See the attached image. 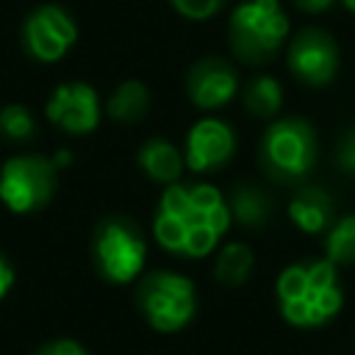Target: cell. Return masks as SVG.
Masks as SVG:
<instances>
[{
    "mask_svg": "<svg viewBox=\"0 0 355 355\" xmlns=\"http://www.w3.org/2000/svg\"><path fill=\"white\" fill-rule=\"evenodd\" d=\"M288 69L302 86H327L338 72L336 39L322 28H302L288 44Z\"/></svg>",
    "mask_w": 355,
    "mask_h": 355,
    "instance_id": "cell-9",
    "label": "cell"
},
{
    "mask_svg": "<svg viewBox=\"0 0 355 355\" xmlns=\"http://www.w3.org/2000/svg\"><path fill=\"white\" fill-rule=\"evenodd\" d=\"M252 272V250L241 241H230L219 250L214 263V277L222 286H241Z\"/></svg>",
    "mask_w": 355,
    "mask_h": 355,
    "instance_id": "cell-18",
    "label": "cell"
},
{
    "mask_svg": "<svg viewBox=\"0 0 355 355\" xmlns=\"http://www.w3.org/2000/svg\"><path fill=\"white\" fill-rule=\"evenodd\" d=\"M136 164L139 169L155 180V183H178L180 180V172H183V153H178L175 144H169L166 139L161 136H153L147 139L139 153H136Z\"/></svg>",
    "mask_w": 355,
    "mask_h": 355,
    "instance_id": "cell-15",
    "label": "cell"
},
{
    "mask_svg": "<svg viewBox=\"0 0 355 355\" xmlns=\"http://www.w3.org/2000/svg\"><path fill=\"white\" fill-rule=\"evenodd\" d=\"M275 291L280 316L294 327H322L344 305L336 263H330L327 258L286 266L277 277Z\"/></svg>",
    "mask_w": 355,
    "mask_h": 355,
    "instance_id": "cell-2",
    "label": "cell"
},
{
    "mask_svg": "<svg viewBox=\"0 0 355 355\" xmlns=\"http://www.w3.org/2000/svg\"><path fill=\"white\" fill-rule=\"evenodd\" d=\"M316 164V130L300 116L277 119L258 144V166L275 183H300Z\"/></svg>",
    "mask_w": 355,
    "mask_h": 355,
    "instance_id": "cell-3",
    "label": "cell"
},
{
    "mask_svg": "<svg viewBox=\"0 0 355 355\" xmlns=\"http://www.w3.org/2000/svg\"><path fill=\"white\" fill-rule=\"evenodd\" d=\"M333 3H336V0H294V6H297L300 11H308V14H322V11H327Z\"/></svg>",
    "mask_w": 355,
    "mask_h": 355,
    "instance_id": "cell-25",
    "label": "cell"
},
{
    "mask_svg": "<svg viewBox=\"0 0 355 355\" xmlns=\"http://www.w3.org/2000/svg\"><path fill=\"white\" fill-rule=\"evenodd\" d=\"M172 8L186 19H208L222 11L227 0H169Z\"/></svg>",
    "mask_w": 355,
    "mask_h": 355,
    "instance_id": "cell-21",
    "label": "cell"
},
{
    "mask_svg": "<svg viewBox=\"0 0 355 355\" xmlns=\"http://www.w3.org/2000/svg\"><path fill=\"white\" fill-rule=\"evenodd\" d=\"M227 227V200L208 183H169L153 219L155 241L183 258L208 255Z\"/></svg>",
    "mask_w": 355,
    "mask_h": 355,
    "instance_id": "cell-1",
    "label": "cell"
},
{
    "mask_svg": "<svg viewBox=\"0 0 355 355\" xmlns=\"http://www.w3.org/2000/svg\"><path fill=\"white\" fill-rule=\"evenodd\" d=\"M186 92L197 108H205V111L219 108L230 103L233 94L239 92V69L227 58L205 55L189 67Z\"/></svg>",
    "mask_w": 355,
    "mask_h": 355,
    "instance_id": "cell-11",
    "label": "cell"
},
{
    "mask_svg": "<svg viewBox=\"0 0 355 355\" xmlns=\"http://www.w3.org/2000/svg\"><path fill=\"white\" fill-rule=\"evenodd\" d=\"M44 114L64 133L86 136L100 122V100L89 83L72 80V83H61L53 89V94L44 105Z\"/></svg>",
    "mask_w": 355,
    "mask_h": 355,
    "instance_id": "cell-10",
    "label": "cell"
},
{
    "mask_svg": "<svg viewBox=\"0 0 355 355\" xmlns=\"http://www.w3.org/2000/svg\"><path fill=\"white\" fill-rule=\"evenodd\" d=\"M227 208H230V219L250 230H261L263 225L272 222V214H275L272 197L255 183H236L230 189Z\"/></svg>",
    "mask_w": 355,
    "mask_h": 355,
    "instance_id": "cell-14",
    "label": "cell"
},
{
    "mask_svg": "<svg viewBox=\"0 0 355 355\" xmlns=\"http://www.w3.org/2000/svg\"><path fill=\"white\" fill-rule=\"evenodd\" d=\"M230 47L244 64H266L277 55L288 33V17L277 0H244L230 14Z\"/></svg>",
    "mask_w": 355,
    "mask_h": 355,
    "instance_id": "cell-4",
    "label": "cell"
},
{
    "mask_svg": "<svg viewBox=\"0 0 355 355\" xmlns=\"http://www.w3.org/2000/svg\"><path fill=\"white\" fill-rule=\"evenodd\" d=\"M241 103L252 116H275L283 105V89L272 75H255L241 92Z\"/></svg>",
    "mask_w": 355,
    "mask_h": 355,
    "instance_id": "cell-17",
    "label": "cell"
},
{
    "mask_svg": "<svg viewBox=\"0 0 355 355\" xmlns=\"http://www.w3.org/2000/svg\"><path fill=\"white\" fill-rule=\"evenodd\" d=\"M33 355H89L86 347L75 338H53L47 344H42Z\"/></svg>",
    "mask_w": 355,
    "mask_h": 355,
    "instance_id": "cell-23",
    "label": "cell"
},
{
    "mask_svg": "<svg viewBox=\"0 0 355 355\" xmlns=\"http://www.w3.org/2000/svg\"><path fill=\"white\" fill-rule=\"evenodd\" d=\"M324 258L330 263H355V214L341 216L324 230Z\"/></svg>",
    "mask_w": 355,
    "mask_h": 355,
    "instance_id": "cell-19",
    "label": "cell"
},
{
    "mask_svg": "<svg viewBox=\"0 0 355 355\" xmlns=\"http://www.w3.org/2000/svg\"><path fill=\"white\" fill-rule=\"evenodd\" d=\"M0 133L8 141H28L36 136V119L31 116V111L19 103L6 105L0 111Z\"/></svg>",
    "mask_w": 355,
    "mask_h": 355,
    "instance_id": "cell-20",
    "label": "cell"
},
{
    "mask_svg": "<svg viewBox=\"0 0 355 355\" xmlns=\"http://www.w3.org/2000/svg\"><path fill=\"white\" fill-rule=\"evenodd\" d=\"M288 216L302 233H324L333 225L336 205H333V197L322 186L308 183V186L297 189V194L291 197Z\"/></svg>",
    "mask_w": 355,
    "mask_h": 355,
    "instance_id": "cell-13",
    "label": "cell"
},
{
    "mask_svg": "<svg viewBox=\"0 0 355 355\" xmlns=\"http://www.w3.org/2000/svg\"><path fill=\"white\" fill-rule=\"evenodd\" d=\"M105 111L116 122H139L150 111V89L141 80H125L108 97Z\"/></svg>",
    "mask_w": 355,
    "mask_h": 355,
    "instance_id": "cell-16",
    "label": "cell"
},
{
    "mask_svg": "<svg viewBox=\"0 0 355 355\" xmlns=\"http://www.w3.org/2000/svg\"><path fill=\"white\" fill-rule=\"evenodd\" d=\"M236 153V133L227 122L205 116L191 125L186 136L183 161L191 172H214L225 166Z\"/></svg>",
    "mask_w": 355,
    "mask_h": 355,
    "instance_id": "cell-12",
    "label": "cell"
},
{
    "mask_svg": "<svg viewBox=\"0 0 355 355\" xmlns=\"http://www.w3.org/2000/svg\"><path fill=\"white\" fill-rule=\"evenodd\" d=\"M58 186V164L44 155H14L0 169V202L14 214L44 208Z\"/></svg>",
    "mask_w": 355,
    "mask_h": 355,
    "instance_id": "cell-7",
    "label": "cell"
},
{
    "mask_svg": "<svg viewBox=\"0 0 355 355\" xmlns=\"http://www.w3.org/2000/svg\"><path fill=\"white\" fill-rule=\"evenodd\" d=\"M341 3H344V8H347V11H352V14H355V0H341Z\"/></svg>",
    "mask_w": 355,
    "mask_h": 355,
    "instance_id": "cell-26",
    "label": "cell"
},
{
    "mask_svg": "<svg viewBox=\"0 0 355 355\" xmlns=\"http://www.w3.org/2000/svg\"><path fill=\"white\" fill-rule=\"evenodd\" d=\"M11 286H14V266H11V261L0 252V300L11 291Z\"/></svg>",
    "mask_w": 355,
    "mask_h": 355,
    "instance_id": "cell-24",
    "label": "cell"
},
{
    "mask_svg": "<svg viewBox=\"0 0 355 355\" xmlns=\"http://www.w3.org/2000/svg\"><path fill=\"white\" fill-rule=\"evenodd\" d=\"M75 39H78L75 19L69 17V11L53 3H44L36 11H31L22 25V44L28 55L44 64L64 58L75 44Z\"/></svg>",
    "mask_w": 355,
    "mask_h": 355,
    "instance_id": "cell-8",
    "label": "cell"
},
{
    "mask_svg": "<svg viewBox=\"0 0 355 355\" xmlns=\"http://www.w3.org/2000/svg\"><path fill=\"white\" fill-rule=\"evenodd\" d=\"M92 258L100 277L108 283L122 286L139 277L147 261V244L139 225L128 216L103 219L92 239Z\"/></svg>",
    "mask_w": 355,
    "mask_h": 355,
    "instance_id": "cell-6",
    "label": "cell"
},
{
    "mask_svg": "<svg viewBox=\"0 0 355 355\" xmlns=\"http://www.w3.org/2000/svg\"><path fill=\"white\" fill-rule=\"evenodd\" d=\"M136 308L144 322L158 333L183 330L197 313L194 283L178 272H147L136 286Z\"/></svg>",
    "mask_w": 355,
    "mask_h": 355,
    "instance_id": "cell-5",
    "label": "cell"
},
{
    "mask_svg": "<svg viewBox=\"0 0 355 355\" xmlns=\"http://www.w3.org/2000/svg\"><path fill=\"white\" fill-rule=\"evenodd\" d=\"M336 161L341 166V172L347 175H355V128H349L341 139H338V147H336Z\"/></svg>",
    "mask_w": 355,
    "mask_h": 355,
    "instance_id": "cell-22",
    "label": "cell"
}]
</instances>
